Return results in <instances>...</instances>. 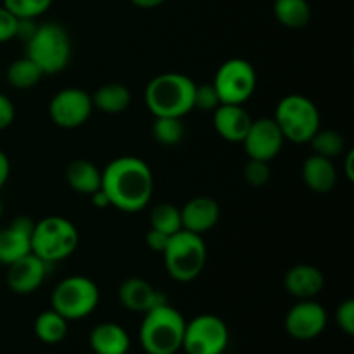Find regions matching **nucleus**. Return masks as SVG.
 Returning <instances> with one entry per match:
<instances>
[{"instance_id": "nucleus-28", "label": "nucleus", "mask_w": 354, "mask_h": 354, "mask_svg": "<svg viewBox=\"0 0 354 354\" xmlns=\"http://www.w3.org/2000/svg\"><path fill=\"white\" fill-rule=\"evenodd\" d=\"M308 144L313 149V154L327 159L337 158L346 149L344 137L335 130H318Z\"/></svg>"}, {"instance_id": "nucleus-7", "label": "nucleus", "mask_w": 354, "mask_h": 354, "mask_svg": "<svg viewBox=\"0 0 354 354\" xmlns=\"http://www.w3.org/2000/svg\"><path fill=\"white\" fill-rule=\"evenodd\" d=\"M275 123L283 138L294 144H308L320 130V113L317 104L301 93H289L277 104Z\"/></svg>"}, {"instance_id": "nucleus-25", "label": "nucleus", "mask_w": 354, "mask_h": 354, "mask_svg": "<svg viewBox=\"0 0 354 354\" xmlns=\"http://www.w3.org/2000/svg\"><path fill=\"white\" fill-rule=\"evenodd\" d=\"M35 334L45 344H59L68 335V320L54 310L41 311L35 320Z\"/></svg>"}, {"instance_id": "nucleus-20", "label": "nucleus", "mask_w": 354, "mask_h": 354, "mask_svg": "<svg viewBox=\"0 0 354 354\" xmlns=\"http://www.w3.org/2000/svg\"><path fill=\"white\" fill-rule=\"evenodd\" d=\"M90 348L95 354H127L130 349V335L121 325L113 322L99 324L90 332Z\"/></svg>"}, {"instance_id": "nucleus-13", "label": "nucleus", "mask_w": 354, "mask_h": 354, "mask_svg": "<svg viewBox=\"0 0 354 354\" xmlns=\"http://www.w3.org/2000/svg\"><path fill=\"white\" fill-rule=\"evenodd\" d=\"M327 327V311L313 299H301L286 315V330L296 341L317 339Z\"/></svg>"}, {"instance_id": "nucleus-11", "label": "nucleus", "mask_w": 354, "mask_h": 354, "mask_svg": "<svg viewBox=\"0 0 354 354\" xmlns=\"http://www.w3.org/2000/svg\"><path fill=\"white\" fill-rule=\"evenodd\" d=\"M92 95L82 88H62L52 97L48 104V114L54 124L64 130H75L85 124L92 116Z\"/></svg>"}, {"instance_id": "nucleus-5", "label": "nucleus", "mask_w": 354, "mask_h": 354, "mask_svg": "<svg viewBox=\"0 0 354 354\" xmlns=\"http://www.w3.org/2000/svg\"><path fill=\"white\" fill-rule=\"evenodd\" d=\"M78 244L80 234L68 218L47 216L35 223L31 252L48 265L69 258L78 249Z\"/></svg>"}, {"instance_id": "nucleus-34", "label": "nucleus", "mask_w": 354, "mask_h": 354, "mask_svg": "<svg viewBox=\"0 0 354 354\" xmlns=\"http://www.w3.org/2000/svg\"><path fill=\"white\" fill-rule=\"evenodd\" d=\"M16 28L17 17L10 10H7L6 7L0 6V44L14 40V37H16Z\"/></svg>"}, {"instance_id": "nucleus-27", "label": "nucleus", "mask_w": 354, "mask_h": 354, "mask_svg": "<svg viewBox=\"0 0 354 354\" xmlns=\"http://www.w3.org/2000/svg\"><path fill=\"white\" fill-rule=\"evenodd\" d=\"M149 221H151V228L162 232L166 235H173L176 232L183 230L180 209L169 203L156 204L151 209V214H149Z\"/></svg>"}, {"instance_id": "nucleus-3", "label": "nucleus", "mask_w": 354, "mask_h": 354, "mask_svg": "<svg viewBox=\"0 0 354 354\" xmlns=\"http://www.w3.org/2000/svg\"><path fill=\"white\" fill-rule=\"evenodd\" d=\"M185 318L168 303L152 308L144 313L140 332V346L147 354H176L182 349L185 334Z\"/></svg>"}, {"instance_id": "nucleus-37", "label": "nucleus", "mask_w": 354, "mask_h": 354, "mask_svg": "<svg viewBox=\"0 0 354 354\" xmlns=\"http://www.w3.org/2000/svg\"><path fill=\"white\" fill-rule=\"evenodd\" d=\"M38 23L37 19H30V17H17V28H16V37L17 40H21L23 44L30 41V38L33 37L35 31H37Z\"/></svg>"}, {"instance_id": "nucleus-26", "label": "nucleus", "mask_w": 354, "mask_h": 354, "mask_svg": "<svg viewBox=\"0 0 354 354\" xmlns=\"http://www.w3.org/2000/svg\"><path fill=\"white\" fill-rule=\"evenodd\" d=\"M44 76V71L28 55L10 62L9 69H7V82L17 90L33 88Z\"/></svg>"}, {"instance_id": "nucleus-41", "label": "nucleus", "mask_w": 354, "mask_h": 354, "mask_svg": "<svg viewBox=\"0 0 354 354\" xmlns=\"http://www.w3.org/2000/svg\"><path fill=\"white\" fill-rule=\"evenodd\" d=\"M130 2L140 9H156V7L162 6L166 0H130Z\"/></svg>"}, {"instance_id": "nucleus-31", "label": "nucleus", "mask_w": 354, "mask_h": 354, "mask_svg": "<svg viewBox=\"0 0 354 354\" xmlns=\"http://www.w3.org/2000/svg\"><path fill=\"white\" fill-rule=\"evenodd\" d=\"M272 176L270 162L259 161V159H249L244 166V180L251 187H263L268 183Z\"/></svg>"}, {"instance_id": "nucleus-10", "label": "nucleus", "mask_w": 354, "mask_h": 354, "mask_svg": "<svg viewBox=\"0 0 354 354\" xmlns=\"http://www.w3.org/2000/svg\"><path fill=\"white\" fill-rule=\"evenodd\" d=\"M228 341L227 324L216 315L204 313L185 325L182 349L187 354H223Z\"/></svg>"}, {"instance_id": "nucleus-39", "label": "nucleus", "mask_w": 354, "mask_h": 354, "mask_svg": "<svg viewBox=\"0 0 354 354\" xmlns=\"http://www.w3.org/2000/svg\"><path fill=\"white\" fill-rule=\"evenodd\" d=\"M88 197H90V199H92L93 206L99 207V209H104V207H111L109 199H107L106 192H104L102 189H99V190H97V192H93L92 196H88Z\"/></svg>"}, {"instance_id": "nucleus-21", "label": "nucleus", "mask_w": 354, "mask_h": 354, "mask_svg": "<svg viewBox=\"0 0 354 354\" xmlns=\"http://www.w3.org/2000/svg\"><path fill=\"white\" fill-rule=\"evenodd\" d=\"M303 180L311 192L328 194L337 183V169L332 159L311 154L303 165Z\"/></svg>"}, {"instance_id": "nucleus-42", "label": "nucleus", "mask_w": 354, "mask_h": 354, "mask_svg": "<svg viewBox=\"0 0 354 354\" xmlns=\"http://www.w3.org/2000/svg\"><path fill=\"white\" fill-rule=\"evenodd\" d=\"M3 214V204H2V199H0V218H2Z\"/></svg>"}, {"instance_id": "nucleus-35", "label": "nucleus", "mask_w": 354, "mask_h": 354, "mask_svg": "<svg viewBox=\"0 0 354 354\" xmlns=\"http://www.w3.org/2000/svg\"><path fill=\"white\" fill-rule=\"evenodd\" d=\"M16 118V109H14L12 100L7 95L0 93V131L9 128Z\"/></svg>"}, {"instance_id": "nucleus-6", "label": "nucleus", "mask_w": 354, "mask_h": 354, "mask_svg": "<svg viewBox=\"0 0 354 354\" xmlns=\"http://www.w3.org/2000/svg\"><path fill=\"white\" fill-rule=\"evenodd\" d=\"M26 55L44 71V75H57L64 71L71 59V40L61 24L41 23L30 41H26Z\"/></svg>"}, {"instance_id": "nucleus-40", "label": "nucleus", "mask_w": 354, "mask_h": 354, "mask_svg": "<svg viewBox=\"0 0 354 354\" xmlns=\"http://www.w3.org/2000/svg\"><path fill=\"white\" fill-rule=\"evenodd\" d=\"M353 165H354V151H348L344 156V173H346V178H348L349 182H353L354 180Z\"/></svg>"}, {"instance_id": "nucleus-30", "label": "nucleus", "mask_w": 354, "mask_h": 354, "mask_svg": "<svg viewBox=\"0 0 354 354\" xmlns=\"http://www.w3.org/2000/svg\"><path fill=\"white\" fill-rule=\"evenodd\" d=\"M54 0H3V7L16 17H30L37 19L50 9Z\"/></svg>"}, {"instance_id": "nucleus-23", "label": "nucleus", "mask_w": 354, "mask_h": 354, "mask_svg": "<svg viewBox=\"0 0 354 354\" xmlns=\"http://www.w3.org/2000/svg\"><path fill=\"white\" fill-rule=\"evenodd\" d=\"M93 109L106 114H120L130 107L131 93L121 83H106L92 95Z\"/></svg>"}, {"instance_id": "nucleus-18", "label": "nucleus", "mask_w": 354, "mask_h": 354, "mask_svg": "<svg viewBox=\"0 0 354 354\" xmlns=\"http://www.w3.org/2000/svg\"><path fill=\"white\" fill-rule=\"evenodd\" d=\"M252 123V118L249 116L244 106L237 104H220L213 111V124L216 133L223 140L232 144H242V140L248 135L249 127Z\"/></svg>"}, {"instance_id": "nucleus-22", "label": "nucleus", "mask_w": 354, "mask_h": 354, "mask_svg": "<svg viewBox=\"0 0 354 354\" xmlns=\"http://www.w3.org/2000/svg\"><path fill=\"white\" fill-rule=\"evenodd\" d=\"M66 182L75 192L92 196L102 187V171L86 159H75L66 166Z\"/></svg>"}, {"instance_id": "nucleus-19", "label": "nucleus", "mask_w": 354, "mask_h": 354, "mask_svg": "<svg viewBox=\"0 0 354 354\" xmlns=\"http://www.w3.org/2000/svg\"><path fill=\"white\" fill-rule=\"evenodd\" d=\"M325 286V277L317 266L296 265L287 270L283 287L296 299H313L322 292Z\"/></svg>"}, {"instance_id": "nucleus-29", "label": "nucleus", "mask_w": 354, "mask_h": 354, "mask_svg": "<svg viewBox=\"0 0 354 354\" xmlns=\"http://www.w3.org/2000/svg\"><path fill=\"white\" fill-rule=\"evenodd\" d=\"M152 135H154L158 144L173 147L183 140L185 124H183L182 118H154Z\"/></svg>"}, {"instance_id": "nucleus-16", "label": "nucleus", "mask_w": 354, "mask_h": 354, "mask_svg": "<svg viewBox=\"0 0 354 354\" xmlns=\"http://www.w3.org/2000/svg\"><path fill=\"white\" fill-rule=\"evenodd\" d=\"M118 299L128 311H135V313H147L152 308L166 303L165 294L154 289V286L147 280L138 279V277H131L121 282L118 289Z\"/></svg>"}, {"instance_id": "nucleus-12", "label": "nucleus", "mask_w": 354, "mask_h": 354, "mask_svg": "<svg viewBox=\"0 0 354 354\" xmlns=\"http://www.w3.org/2000/svg\"><path fill=\"white\" fill-rule=\"evenodd\" d=\"M283 142L286 138L275 120L259 118V120H252L242 144H244L245 154L249 156V159L270 162L280 154V151L283 149Z\"/></svg>"}, {"instance_id": "nucleus-33", "label": "nucleus", "mask_w": 354, "mask_h": 354, "mask_svg": "<svg viewBox=\"0 0 354 354\" xmlns=\"http://www.w3.org/2000/svg\"><path fill=\"white\" fill-rule=\"evenodd\" d=\"M335 322L346 335H354V301L346 299L335 310Z\"/></svg>"}, {"instance_id": "nucleus-4", "label": "nucleus", "mask_w": 354, "mask_h": 354, "mask_svg": "<svg viewBox=\"0 0 354 354\" xmlns=\"http://www.w3.org/2000/svg\"><path fill=\"white\" fill-rule=\"evenodd\" d=\"M168 275L180 283L196 280L204 272L207 261V248L203 235L189 230H180L169 237L162 251Z\"/></svg>"}, {"instance_id": "nucleus-17", "label": "nucleus", "mask_w": 354, "mask_h": 354, "mask_svg": "<svg viewBox=\"0 0 354 354\" xmlns=\"http://www.w3.org/2000/svg\"><path fill=\"white\" fill-rule=\"evenodd\" d=\"M180 214H182L183 230L204 235L206 232L213 230L220 221V204L213 197H194L185 203V206L180 209Z\"/></svg>"}, {"instance_id": "nucleus-24", "label": "nucleus", "mask_w": 354, "mask_h": 354, "mask_svg": "<svg viewBox=\"0 0 354 354\" xmlns=\"http://www.w3.org/2000/svg\"><path fill=\"white\" fill-rule=\"evenodd\" d=\"M273 14L282 26L301 30L311 19V7L308 0H275Z\"/></svg>"}, {"instance_id": "nucleus-14", "label": "nucleus", "mask_w": 354, "mask_h": 354, "mask_svg": "<svg viewBox=\"0 0 354 354\" xmlns=\"http://www.w3.org/2000/svg\"><path fill=\"white\" fill-rule=\"evenodd\" d=\"M47 270L48 263L30 252L7 266V286L12 292L26 296L40 289L47 277Z\"/></svg>"}, {"instance_id": "nucleus-32", "label": "nucleus", "mask_w": 354, "mask_h": 354, "mask_svg": "<svg viewBox=\"0 0 354 354\" xmlns=\"http://www.w3.org/2000/svg\"><path fill=\"white\" fill-rule=\"evenodd\" d=\"M220 104H221L220 97H218L213 83H206V85H196V92H194V109L206 111V113H213V111L216 109Z\"/></svg>"}, {"instance_id": "nucleus-38", "label": "nucleus", "mask_w": 354, "mask_h": 354, "mask_svg": "<svg viewBox=\"0 0 354 354\" xmlns=\"http://www.w3.org/2000/svg\"><path fill=\"white\" fill-rule=\"evenodd\" d=\"M9 173H10V162L9 158L6 156V152L0 151V189L6 185V182L9 180Z\"/></svg>"}, {"instance_id": "nucleus-2", "label": "nucleus", "mask_w": 354, "mask_h": 354, "mask_svg": "<svg viewBox=\"0 0 354 354\" xmlns=\"http://www.w3.org/2000/svg\"><path fill=\"white\" fill-rule=\"evenodd\" d=\"M196 83L182 73H162L145 86V104L154 118H182L194 111Z\"/></svg>"}, {"instance_id": "nucleus-9", "label": "nucleus", "mask_w": 354, "mask_h": 354, "mask_svg": "<svg viewBox=\"0 0 354 354\" xmlns=\"http://www.w3.org/2000/svg\"><path fill=\"white\" fill-rule=\"evenodd\" d=\"M213 86L221 104L244 106L256 92L258 75L254 66L242 57L225 61L214 75Z\"/></svg>"}, {"instance_id": "nucleus-36", "label": "nucleus", "mask_w": 354, "mask_h": 354, "mask_svg": "<svg viewBox=\"0 0 354 354\" xmlns=\"http://www.w3.org/2000/svg\"><path fill=\"white\" fill-rule=\"evenodd\" d=\"M169 237H171V235H166L162 234V232L151 228V230L145 234V244H147V248L151 249V251L161 252L162 254V251H165L166 245H168Z\"/></svg>"}, {"instance_id": "nucleus-1", "label": "nucleus", "mask_w": 354, "mask_h": 354, "mask_svg": "<svg viewBox=\"0 0 354 354\" xmlns=\"http://www.w3.org/2000/svg\"><path fill=\"white\" fill-rule=\"evenodd\" d=\"M111 207L123 213L145 209L154 194V176L147 162L135 156L113 159L102 169V187Z\"/></svg>"}, {"instance_id": "nucleus-8", "label": "nucleus", "mask_w": 354, "mask_h": 354, "mask_svg": "<svg viewBox=\"0 0 354 354\" xmlns=\"http://www.w3.org/2000/svg\"><path fill=\"white\" fill-rule=\"evenodd\" d=\"M99 299V287L92 279L73 275L55 286L52 292V310L68 322L82 320L95 311Z\"/></svg>"}, {"instance_id": "nucleus-15", "label": "nucleus", "mask_w": 354, "mask_h": 354, "mask_svg": "<svg viewBox=\"0 0 354 354\" xmlns=\"http://www.w3.org/2000/svg\"><path fill=\"white\" fill-rule=\"evenodd\" d=\"M35 223L30 216L14 218L9 227L0 230V265L9 266L31 252V235Z\"/></svg>"}]
</instances>
